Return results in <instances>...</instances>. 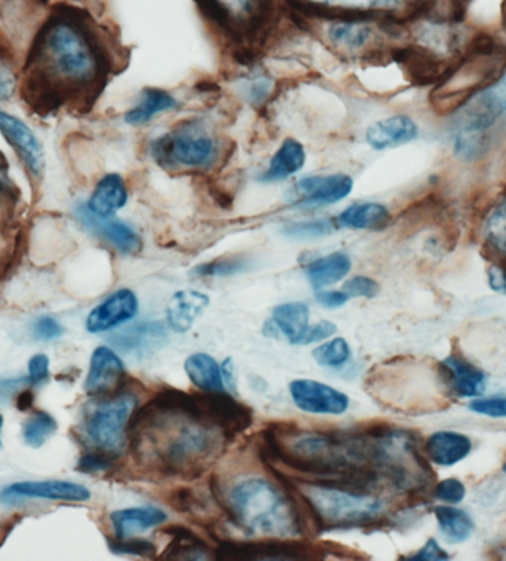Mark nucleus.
<instances>
[{
  "mask_svg": "<svg viewBox=\"0 0 506 561\" xmlns=\"http://www.w3.org/2000/svg\"><path fill=\"white\" fill-rule=\"evenodd\" d=\"M219 37L242 49L264 44L289 16L286 0H194Z\"/></svg>",
  "mask_w": 506,
  "mask_h": 561,
  "instance_id": "6",
  "label": "nucleus"
},
{
  "mask_svg": "<svg viewBox=\"0 0 506 561\" xmlns=\"http://www.w3.org/2000/svg\"><path fill=\"white\" fill-rule=\"evenodd\" d=\"M185 374L189 381L202 391H226L221 365L212 356L205 353L192 354L184 363Z\"/></svg>",
  "mask_w": 506,
  "mask_h": 561,
  "instance_id": "33",
  "label": "nucleus"
},
{
  "mask_svg": "<svg viewBox=\"0 0 506 561\" xmlns=\"http://www.w3.org/2000/svg\"><path fill=\"white\" fill-rule=\"evenodd\" d=\"M116 455L103 453L99 449H90L80 457L76 470L83 474H100V472L112 471L116 466Z\"/></svg>",
  "mask_w": 506,
  "mask_h": 561,
  "instance_id": "43",
  "label": "nucleus"
},
{
  "mask_svg": "<svg viewBox=\"0 0 506 561\" xmlns=\"http://www.w3.org/2000/svg\"><path fill=\"white\" fill-rule=\"evenodd\" d=\"M290 480L313 514L319 534L324 530L352 529L387 522L383 517V502L372 492Z\"/></svg>",
  "mask_w": 506,
  "mask_h": 561,
  "instance_id": "7",
  "label": "nucleus"
},
{
  "mask_svg": "<svg viewBox=\"0 0 506 561\" xmlns=\"http://www.w3.org/2000/svg\"><path fill=\"white\" fill-rule=\"evenodd\" d=\"M147 158L174 175H208L230 156V145L206 116L184 117L147 141Z\"/></svg>",
  "mask_w": 506,
  "mask_h": 561,
  "instance_id": "4",
  "label": "nucleus"
},
{
  "mask_svg": "<svg viewBox=\"0 0 506 561\" xmlns=\"http://www.w3.org/2000/svg\"><path fill=\"white\" fill-rule=\"evenodd\" d=\"M470 409L479 415L502 420L506 417V398H475L470 403Z\"/></svg>",
  "mask_w": 506,
  "mask_h": 561,
  "instance_id": "50",
  "label": "nucleus"
},
{
  "mask_svg": "<svg viewBox=\"0 0 506 561\" xmlns=\"http://www.w3.org/2000/svg\"><path fill=\"white\" fill-rule=\"evenodd\" d=\"M166 520V513L153 507L117 510L110 514V523L117 539L134 538L135 535L163 525Z\"/></svg>",
  "mask_w": 506,
  "mask_h": 561,
  "instance_id": "32",
  "label": "nucleus"
},
{
  "mask_svg": "<svg viewBox=\"0 0 506 561\" xmlns=\"http://www.w3.org/2000/svg\"><path fill=\"white\" fill-rule=\"evenodd\" d=\"M0 135L14 151L32 188L39 187L46 172V150L39 135L27 122L3 107H0Z\"/></svg>",
  "mask_w": 506,
  "mask_h": 561,
  "instance_id": "12",
  "label": "nucleus"
},
{
  "mask_svg": "<svg viewBox=\"0 0 506 561\" xmlns=\"http://www.w3.org/2000/svg\"><path fill=\"white\" fill-rule=\"evenodd\" d=\"M391 209L383 202L358 201L345 206L335 217L337 229L377 231L390 226Z\"/></svg>",
  "mask_w": 506,
  "mask_h": 561,
  "instance_id": "28",
  "label": "nucleus"
},
{
  "mask_svg": "<svg viewBox=\"0 0 506 561\" xmlns=\"http://www.w3.org/2000/svg\"><path fill=\"white\" fill-rule=\"evenodd\" d=\"M33 336L37 341H54L61 339L65 335L66 329L62 327L57 319L49 318V316H44V318L37 319L35 323H33Z\"/></svg>",
  "mask_w": 506,
  "mask_h": 561,
  "instance_id": "49",
  "label": "nucleus"
},
{
  "mask_svg": "<svg viewBox=\"0 0 506 561\" xmlns=\"http://www.w3.org/2000/svg\"><path fill=\"white\" fill-rule=\"evenodd\" d=\"M223 386L231 392H238V379H235V368L233 358H226L221 365Z\"/></svg>",
  "mask_w": 506,
  "mask_h": 561,
  "instance_id": "59",
  "label": "nucleus"
},
{
  "mask_svg": "<svg viewBox=\"0 0 506 561\" xmlns=\"http://www.w3.org/2000/svg\"><path fill=\"white\" fill-rule=\"evenodd\" d=\"M240 92L252 108H261L276 94V82L272 76L256 71L243 80Z\"/></svg>",
  "mask_w": 506,
  "mask_h": 561,
  "instance_id": "40",
  "label": "nucleus"
},
{
  "mask_svg": "<svg viewBox=\"0 0 506 561\" xmlns=\"http://www.w3.org/2000/svg\"><path fill=\"white\" fill-rule=\"evenodd\" d=\"M292 16L337 60L373 62L403 46V23L398 21L360 15Z\"/></svg>",
  "mask_w": 506,
  "mask_h": 561,
  "instance_id": "5",
  "label": "nucleus"
},
{
  "mask_svg": "<svg viewBox=\"0 0 506 561\" xmlns=\"http://www.w3.org/2000/svg\"><path fill=\"white\" fill-rule=\"evenodd\" d=\"M434 514H436L438 527L447 542L462 543L471 538L472 531H474V522L463 510L440 505V507L434 508Z\"/></svg>",
  "mask_w": 506,
  "mask_h": 561,
  "instance_id": "37",
  "label": "nucleus"
},
{
  "mask_svg": "<svg viewBox=\"0 0 506 561\" xmlns=\"http://www.w3.org/2000/svg\"><path fill=\"white\" fill-rule=\"evenodd\" d=\"M126 370L124 362L112 348L101 345L92 353L90 373L84 390L92 398H105L115 394L125 387Z\"/></svg>",
  "mask_w": 506,
  "mask_h": 561,
  "instance_id": "21",
  "label": "nucleus"
},
{
  "mask_svg": "<svg viewBox=\"0 0 506 561\" xmlns=\"http://www.w3.org/2000/svg\"><path fill=\"white\" fill-rule=\"evenodd\" d=\"M281 486L264 479H248L231 489L221 502L231 523L248 535L286 539L314 531L313 518L302 496L288 479Z\"/></svg>",
  "mask_w": 506,
  "mask_h": 561,
  "instance_id": "3",
  "label": "nucleus"
},
{
  "mask_svg": "<svg viewBox=\"0 0 506 561\" xmlns=\"http://www.w3.org/2000/svg\"><path fill=\"white\" fill-rule=\"evenodd\" d=\"M71 214L87 233L107 244L117 254L134 256L138 255L145 248L141 234L138 233L133 224L125 221V219L99 217L84 206L82 199L74 202Z\"/></svg>",
  "mask_w": 506,
  "mask_h": 561,
  "instance_id": "14",
  "label": "nucleus"
},
{
  "mask_svg": "<svg viewBox=\"0 0 506 561\" xmlns=\"http://www.w3.org/2000/svg\"><path fill=\"white\" fill-rule=\"evenodd\" d=\"M280 331H278L277 324L274 323V320H268L267 323L264 324V335L269 336V339H278L280 335Z\"/></svg>",
  "mask_w": 506,
  "mask_h": 561,
  "instance_id": "61",
  "label": "nucleus"
},
{
  "mask_svg": "<svg viewBox=\"0 0 506 561\" xmlns=\"http://www.w3.org/2000/svg\"><path fill=\"white\" fill-rule=\"evenodd\" d=\"M313 357L324 368H340L352 358V348L344 339H335L315 348Z\"/></svg>",
  "mask_w": 506,
  "mask_h": 561,
  "instance_id": "42",
  "label": "nucleus"
},
{
  "mask_svg": "<svg viewBox=\"0 0 506 561\" xmlns=\"http://www.w3.org/2000/svg\"><path fill=\"white\" fill-rule=\"evenodd\" d=\"M504 471L506 472V459H505V462H504Z\"/></svg>",
  "mask_w": 506,
  "mask_h": 561,
  "instance_id": "64",
  "label": "nucleus"
},
{
  "mask_svg": "<svg viewBox=\"0 0 506 561\" xmlns=\"http://www.w3.org/2000/svg\"><path fill=\"white\" fill-rule=\"evenodd\" d=\"M467 495L465 484L457 479H446L434 488V497L449 505H457Z\"/></svg>",
  "mask_w": 506,
  "mask_h": 561,
  "instance_id": "48",
  "label": "nucleus"
},
{
  "mask_svg": "<svg viewBox=\"0 0 506 561\" xmlns=\"http://www.w3.org/2000/svg\"><path fill=\"white\" fill-rule=\"evenodd\" d=\"M348 295L344 290L320 289L315 290V301L324 308H340L348 302Z\"/></svg>",
  "mask_w": 506,
  "mask_h": 561,
  "instance_id": "56",
  "label": "nucleus"
},
{
  "mask_svg": "<svg viewBox=\"0 0 506 561\" xmlns=\"http://www.w3.org/2000/svg\"><path fill=\"white\" fill-rule=\"evenodd\" d=\"M2 428H3V416L0 415V437H2ZM0 447H2V438H0Z\"/></svg>",
  "mask_w": 506,
  "mask_h": 561,
  "instance_id": "63",
  "label": "nucleus"
},
{
  "mask_svg": "<svg viewBox=\"0 0 506 561\" xmlns=\"http://www.w3.org/2000/svg\"><path fill=\"white\" fill-rule=\"evenodd\" d=\"M219 560H313L322 556V552L314 550L308 543L292 541H267V542H219L217 550Z\"/></svg>",
  "mask_w": 506,
  "mask_h": 561,
  "instance_id": "16",
  "label": "nucleus"
},
{
  "mask_svg": "<svg viewBox=\"0 0 506 561\" xmlns=\"http://www.w3.org/2000/svg\"><path fill=\"white\" fill-rule=\"evenodd\" d=\"M336 229L335 218H306L286 222L280 233L294 240H315L327 238Z\"/></svg>",
  "mask_w": 506,
  "mask_h": 561,
  "instance_id": "38",
  "label": "nucleus"
},
{
  "mask_svg": "<svg viewBox=\"0 0 506 561\" xmlns=\"http://www.w3.org/2000/svg\"><path fill=\"white\" fill-rule=\"evenodd\" d=\"M28 500L60 502H87L91 500L90 489L82 484L65 480H45V482H20L10 484L0 492V502L16 504Z\"/></svg>",
  "mask_w": 506,
  "mask_h": 561,
  "instance_id": "19",
  "label": "nucleus"
},
{
  "mask_svg": "<svg viewBox=\"0 0 506 561\" xmlns=\"http://www.w3.org/2000/svg\"><path fill=\"white\" fill-rule=\"evenodd\" d=\"M506 66V48L495 42H474L462 55L437 79L432 101L442 115H449L468 99L493 82Z\"/></svg>",
  "mask_w": 506,
  "mask_h": 561,
  "instance_id": "8",
  "label": "nucleus"
},
{
  "mask_svg": "<svg viewBox=\"0 0 506 561\" xmlns=\"http://www.w3.org/2000/svg\"><path fill=\"white\" fill-rule=\"evenodd\" d=\"M442 386L461 399H475L486 390L487 375L461 354H450L438 365Z\"/></svg>",
  "mask_w": 506,
  "mask_h": 561,
  "instance_id": "23",
  "label": "nucleus"
},
{
  "mask_svg": "<svg viewBox=\"0 0 506 561\" xmlns=\"http://www.w3.org/2000/svg\"><path fill=\"white\" fill-rule=\"evenodd\" d=\"M139 311L137 294L128 288L116 290L88 314L87 331L103 333L133 320Z\"/></svg>",
  "mask_w": 506,
  "mask_h": 561,
  "instance_id": "26",
  "label": "nucleus"
},
{
  "mask_svg": "<svg viewBox=\"0 0 506 561\" xmlns=\"http://www.w3.org/2000/svg\"><path fill=\"white\" fill-rule=\"evenodd\" d=\"M472 442L465 434L438 432L425 443V455L429 462L440 467H453L471 454Z\"/></svg>",
  "mask_w": 506,
  "mask_h": 561,
  "instance_id": "30",
  "label": "nucleus"
},
{
  "mask_svg": "<svg viewBox=\"0 0 506 561\" xmlns=\"http://www.w3.org/2000/svg\"><path fill=\"white\" fill-rule=\"evenodd\" d=\"M476 234L487 260L506 263V190L483 209Z\"/></svg>",
  "mask_w": 506,
  "mask_h": 561,
  "instance_id": "25",
  "label": "nucleus"
},
{
  "mask_svg": "<svg viewBox=\"0 0 506 561\" xmlns=\"http://www.w3.org/2000/svg\"><path fill=\"white\" fill-rule=\"evenodd\" d=\"M336 331L337 328L335 323L329 322V320H322V322L314 324L313 328H307V331L302 333L301 339H299L295 345L320 343V341L331 339Z\"/></svg>",
  "mask_w": 506,
  "mask_h": 561,
  "instance_id": "51",
  "label": "nucleus"
},
{
  "mask_svg": "<svg viewBox=\"0 0 506 561\" xmlns=\"http://www.w3.org/2000/svg\"><path fill=\"white\" fill-rule=\"evenodd\" d=\"M94 399L83 411V437L90 443L91 449L120 457L128 443L130 417L137 411V394L126 390L125 386L115 394Z\"/></svg>",
  "mask_w": 506,
  "mask_h": 561,
  "instance_id": "9",
  "label": "nucleus"
},
{
  "mask_svg": "<svg viewBox=\"0 0 506 561\" xmlns=\"http://www.w3.org/2000/svg\"><path fill=\"white\" fill-rule=\"evenodd\" d=\"M353 268L352 256L345 251L318 256L306 264V276L313 289H326L343 282Z\"/></svg>",
  "mask_w": 506,
  "mask_h": 561,
  "instance_id": "31",
  "label": "nucleus"
},
{
  "mask_svg": "<svg viewBox=\"0 0 506 561\" xmlns=\"http://www.w3.org/2000/svg\"><path fill=\"white\" fill-rule=\"evenodd\" d=\"M421 134L422 128L415 117L409 113H392L369 124L363 139L370 150L382 153L412 145L419 139Z\"/></svg>",
  "mask_w": 506,
  "mask_h": 561,
  "instance_id": "17",
  "label": "nucleus"
},
{
  "mask_svg": "<svg viewBox=\"0 0 506 561\" xmlns=\"http://www.w3.org/2000/svg\"><path fill=\"white\" fill-rule=\"evenodd\" d=\"M128 442L138 462L163 476L194 480L221 457L229 438L202 421L150 400L130 417Z\"/></svg>",
  "mask_w": 506,
  "mask_h": 561,
  "instance_id": "2",
  "label": "nucleus"
},
{
  "mask_svg": "<svg viewBox=\"0 0 506 561\" xmlns=\"http://www.w3.org/2000/svg\"><path fill=\"white\" fill-rule=\"evenodd\" d=\"M289 392L301 411L313 415H343L349 408L347 394L314 379H295Z\"/></svg>",
  "mask_w": 506,
  "mask_h": 561,
  "instance_id": "18",
  "label": "nucleus"
},
{
  "mask_svg": "<svg viewBox=\"0 0 506 561\" xmlns=\"http://www.w3.org/2000/svg\"><path fill=\"white\" fill-rule=\"evenodd\" d=\"M202 423L219 430L227 438H234L253 423L252 409L239 402L227 391L194 392Z\"/></svg>",
  "mask_w": 506,
  "mask_h": 561,
  "instance_id": "15",
  "label": "nucleus"
},
{
  "mask_svg": "<svg viewBox=\"0 0 506 561\" xmlns=\"http://www.w3.org/2000/svg\"><path fill=\"white\" fill-rule=\"evenodd\" d=\"M168 329L162 322H141L110 336V343L129 356H150L168 343Z\"/></svg>",
  "mask_w": 506,
  "mask_h": 561,
  "instance_id": "27",
  "label": "nucleus"
},
{
  "mask_svg": "<svg viewBox=\"0 0 506 561\" xmlns=\"http://www.w3.org/2000/svg\"><path fill=\"white\" fill-rule=\"evenodd\" d=\"M273 320L277 324L281 335L297 344L303 332L307 331L310 322V308L303 302L280 304L273 310Z\"/></svg>",
  "mask_w": 506,
  "mask_h": 561,
  "instance_id": "36",
  "label": "nucleus"
},
{
  "mask_svg": "<svg viewBox=\"0 0 506 561\" xmlns=\"http://www.w3.org/2000/svg\"><path fill=\"white\" fill-rule=\"evenodd\" d=\"M181 110V100L174 92L158 87H146L135 96L134 103L125 110L122 122L129 128H146L159 117Z\"/></svg>",
  "mask_w": 506,
  "mask_h": 561,
  "instance_id": "20",
  "label": "nucleus"
},
{
  "mask_svg": "<svg viewBox=\"0 0 506 561\" xmlns=\"http://www.w3.org/2000/svg\"><path fill=\"white\" fill-rule=\"evenodd\" d=\"M446 116L447 145L453 158L462 163H479L487 158L504 129L468 101Z\"/></svg>",
  "mask_w": 506,
  "mask_h": 561,
  "instance_id": "10",
  "label": "nucleus"
},
{
  "mask_svg": "<svg viewBox=\"0 0 506 561\" xmlns=\"http://www.w3.org/2000/svg\"><path fill=\"white\" fill-rule=\"evenodd\" d=\"M124 61L116 37L92 12L62 3L25 46L20 99L41 117L90 112Z\"/></svg>",
  "mask_w": 506,
  "mask_h": 561,
  "instance_id": "1",
  "label": "nucleus"
},
{
  "mask_svg": "<svg viewBox=\"0 0 506 561\" xmlns=\"http://www.w3.org/2000/svg\"><path fill=\"white\" fill-rule=\"evenodd\" d=\"M251 260L244 255L222 256V259L208 261L196 265L189 272V276L194 278H218L238 276V274L246 273L251 268Z\"/></svg>",
  "mask_w": 506,
  "mask_h": 561,
  "instance_id": "39",
  "label": "nucleus"
},
{
  "mask_svg": "<svg viewBox=\"0 0 506 561\" xmlns=\"http://www.w3.org/2000/svg\"><path fill=\"white\" fill-rule=\"evenodd\" d=\"M31 386L28 378H2L0 379V404L15 400L16 394L25 387Z\"/></svg>",
  "mask_w": 506,
  "mask_h": 561,
  "instance_id": "53",
  "label": "nucleus"
},
{
  "mask_svg": "<svg viewBox=\"0 0 506 561\" xmlns=\"http://www.w3.org/2000/svg\"><path fill=\"white\" fill-rule=\"evenodd\" d=\"M20 75L10 60H0V104L7 103L19 94Z\"/></svg>",
  "mask_w": 506,
  "mask_h": 561,
  "instance_id": "46",
  "label": "nucleus"
},
{
  "mask_svg": "<svg viewBox=\"0 0 506 561\" xmlns=\"http://www.w3.org/2000/svg\"><path fill=\"white\" fill-rule=\"evenodd\" d=\"M57 420L50 413L37 411L25 421L23 427L25 445L33 447V449H39L57 433Z\"/></svg>",
  "mask_w": 506,
  "mask_h": 561,
  "instance_id": "41",
  "label": "nucleus"
},
{
  "mask_svg": "<svg viewBox=\"0 0 506 561\" xmlns=\"http://www.w3.org/2000/svg\"><path fill=\"white\" fill-rule=\"evenodd\" d=\"M169 505L179 513H194L202 508V500L197 493L189 488H179L169 495Z\"/></svg>",
  "mask_w": 506,
  "mask_h": 561,
  "instance_id": "47",
  "label": "nucleus"
},
{
  "mask_svg": "<svg viewBox=\"0 0 506 561\" xmlns=\"http://www.w3.org/2000/svg\"><path fill=\"white\" fill-rule=\"evenodd\" d=\"M290 14L299 19L360 15L404 23L421 10L417 0H286Z\"/></svg>",
  "mask_w": 506,
  "mask_h": 561,
  "instance_id": "11",
  "label": "nucleus"
},
{
  "mask_svg": "<svg viewBox=\"0 0 506 561\" xmlns=\"http://www.w3.org/2000/svg\"><path fill=\"white\" fill-rule=\"evenodd\" d=\"M28 382L31 386H42L49 379V357L36 354L28 360Z\"/></svg>",
  "mask_w": 506,
  "mask_h": 561,
  "instance_id": "52",
  "label": "nucleus"
},
{
  "mask_svg": "<svg viewBox=\"0 0 506 561\" xmlns=\"http://www.w3.org/2000/svg\"><path fill=\"white\" fill-rule=\"evenodd\" d=\"M24 514L15 513L10 517L2 518V520H0V548L5 546L8 538L11 537V534L15 530V527L24 520Z\"/></svg>",
  "mask_w": 506,
  "mask_h": 561,
  "instance_id": "58",
  "label": "nucleus"
},
{
  "mask_svg": "<svg viewBox=\"0 0 506 561\" xmlns=\"http://www.w3.org/2000/svg\"><path fill=\"white\" fill-rule=\"evenodd\" d=\"M343 290L349 298L372 299L381 293V286L372 277L354 276L345 282Z\"/></svg>",
  "mask_w": 506,
  "mask_h": 561,
  "instance_id": "45",
  "label": "nucleus"
},
{
  "mask_svg": "<svg viewBox=\"0 0 506 561\" xmlns=\"http://www.w3.org/2000/svg\"><path fill=\"white\" fill-rule=\"evenodd\" d=\"M354 185L356 181L347 172L302 175L292 184L288 204L301 210L331 208L347 201Z\"/></svg>",
  "mask_w": 506,
  "mask_h": 561,
  "instance_id": "13",
  "label": "nucleus"
},
{
  "mask_svg": "<svg viewBox=\"0 0 506 561\" xmlns=\"http://www.w3.org/2000/svg\"><path fill=\"white\" fill-rule=\"evenodd\" d=\"M0 192L20 196V190L16 188L15 181L12 179L10 159L2 149H0Z\"/></svg>",
  "mask_w": 506,
  "mask_h": 561,
  "instance_id": "57",
  "label": "nucleus"
},
{
  "mask_svg": "<svg viewBox=\"0 0 506 561\" xmlns=\"http://www.w3.org/2000/svg\"><path fill=\"white\" fill-rule=\"evenodd\" d=\"M15 407L20 412H28L32 411L33 407H35V394H33L32 390H21L15 398Z\"/></svg>",
  "mask_w": 506,
  "mask_h": 561,
  "instance_id": "60",
  "label": "nucleus"
},
{
  "mask_svg": "<svg viewBox=\"0 0 506 561\" xmlns=\"http://www.w3.org/2000/svg\"><path fill=\"white\" fill-rule=\"evenodd\" d=\"M163 534L172 535L174 541L169 543L163 559L168 560H199L208 559L210 550L208 543L202 541L194 531L184 526H169Z\"/></svg>",
  "mask_w": 506,
  "mask_h": 561,
  "instance_id": "35",
  "label": "nucleus"
},
{
  "mask_svg": "<svg viewBox=\"0 0 506 561\" xmlns=\"http://www.w3.org/2000/svg\"><path fill=\"white\" fill-rule=\"evenodd\" d=\"M209 304V295L200 290H179L169 299L166 308L169 328L179 333L188 332Z\"/></svg>",
  "mask_w": 506,
  "mask_h": 561,
  "instance_id": "29",
  "label": "nucleus"
},
{
  "mask_svg": "<svg viewBox=\"0 0 506 561\" xmlns=\"http://www.w3.org/2000/svg\"><path fill=\"white\" fill-rule=\"evenodd\" d=\"M487 284L493 293L506 295V263L491 261L487 268Z\"/></svg>",
  "mask_w": 506,
  "mask_h": 561,
  "instance_id": "54",
  "label": "nucleus"
},
{
  "mask_svg": "<svg viewBox=\"0 0 506 561\" xmlns=\"http://www.w3.org/2000/svg\"><path fill=\"white\" fill-rule=\"evenodd\" d=\"M421 8H436V10H442V0H417Z\"/></svg>",
  "mask_w": 506,
  "mask_h": 561,
  "instance_id": "62",
  "label": "nucleus"
},
{
  "mask_svg": "<svg viewBox=\"0 0 506 561\" xmlns=\"http://www.w3.org/2000/svg\"><path fill=\"white\" fill-rule=\"evenodd\" d=\"M307 160L308 151L303 142L295 137H286L256 174L255 181L265 185L286 183L301 174Z\"/></svg>",
  "mask_w": 506,
  "mask_h": 561,
  "instance_id": "24",
  "label": "nucleus"
},
{
  "mask_svg": "<svg viewBox=\"0 0 506 561\" xmlns=\"http://www.w3.org/2000/svg\"><path fill=\"white\" fill-rule=\"evenodd\" d=\"M467 101L506 128V66L493 82Z\"/></svg>",
  "mask_w": 506,
  "mask_h": 561,
  "instance_id": "34",
  "label": "nucleus"
},
{
  "mask_svg": "<svg viewBox=\"0 0 506 561\" xmlns=\"http://www.w3.org/2000/svg\"><path fill=\"white\" fill-rule=\"evenodd\" d=\"M409 561H446L450 560V556L447 554L445 550L440 546L436 539H429L424 547L421 548L416 554L407 557Z\"/></svg>",
  "mask_w": 506,
  "mask_h": 561,
  "instance_id": "55",
  "label": "nucleus"
},
{
  "mask_svg": "<svg viewBox=\"0 0 506 561\" xmlns=\"http://www.w3.org/2000/svg\"><path fill=\"white\" fill-rule=\"evenodd\" d=\"M82 201L84 206L99 217H117L130 201L128 180L120 172H105L96 179L90 194Z\"/></svg>",
  "mask_w": 506,
  "mask_h": 561,
  "instance_id": "22",
  "label": "nucleus"
},
{
  "mask_svg": "<svg viewBox=\"0 0 506 561\" xmlns=\"http://www.w3.org/2000/svg\"><path fill=\"white\" fill-rule=\"evenodd\" d=\"M108 548L115 554L124 556H138V557H154L158 552L153 542L146 541V539H117L107 538Z\"/></svg>",
  "mask_w": 506,
  "mask_h": 561,
  "instance_id": "44",
  "label": "nucleus"
}]
</instances>
